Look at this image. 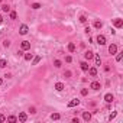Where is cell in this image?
<instances>
[{
  "mask_svg": "<svg viewBox=\"0 0 123 123\" xmlns=\"http://www.w3.org/2000/svg\"><path fill=\"white\" fill-rule=\"evenodd\" d=\"M6 120L9 122V123H16V122H18V117H16V116H9Z\"/></svg>",
  "mask_w": 123,
  "mask_h": 123,
  "instance_id": "cell-14",
  "label": "cell"
},
{
  "mask_svg": "<svg viewBox=\"0 0 123 123\" xmlns=\"http://www.w3.org/2000/svg\"><path fill=\"white\" fill-rule=\"evenodd\" d=\"M39 61H41V56H35V58H34V65H36Z\"/></svg>",
  "mask_w": 123,
  "mask_h": 123,
  "instance_id": "cell-28",
  "label": "cell"
},
{
  "mask_svg": "<svg viewBox=\"0 0 123 123\" xmlns=\"http://www.w3.org/2000/svg\"><path fill=\"white\" fill-rule=\"evenodd\" d=\"M113 23H114V26H116L117 29H120V28L123 26V20H122V19H119V18H117V19H114V22H113Z\"/></svg>",
  "mask_w": 123,
  "mask_h": 123,
  "instance_id": "cell-7",
  "label": "cell"
},
{
  "mask_svg": "<svg viewBox=\"0 0 123 123\" xmlns=\"http://www.w3.org/2000/svg\"><path fill=\"white\" fill-rule=\"evenodd\" d=\"M64 75H65V78H70V77H71V71H65Z\"/></svg>",
  "mask_w": 123,
  "mask_h": 123,
  "instance_id": "cell-31",
  "label": "cell"
},
{
  "mask_svg": "<svg viewBox=\"0 0 123 123\" xmlns=\"http://www.w3.org/2000/svg\"><path fill=\"white\" fill-rule=\"evenodd\" d=\"M116 114H117V113H116V112H113V113H112V114H110V116H109V120H113V119H114V117H116Z\"/></svg>",
  "mask_w": 123,
  "mask_h": 123,
  "instance_id": "cell-30",
  "label": "cell"
},
{
  "mask_svg": "<svg viewBox=\"0 0 123 123\" xmlns=\"http://www.w3.org/2000/svg\"><path fill=\"white\" fill-rule=\"evenodd\" d=\"M32 58H34V55H32V54H25V60H26V61H30Z\"/></svg>",
  "mask_w": 123,
  "mask_h": 123,
  "instance_id": "cell-23",
  "label": "cell"
},
{
  "mask_svg": "<svg viewBox=\"0 0 123 123\" xmlns=\"http://www.w3.org/2000/svg\"><path fill=\"white\" fill-rule=\"evenodd\" d=\"M30 7H32V9H35V10H38V9H41L42 6H41V3H34V4H32Z\"/></svg>",
  "mask_w": 123,
  "mask_h": 123,
  "instance_id": "cell-21",
  "label": "cell"
},
{
  "mask_svg": "<svg viewBox=\"0 0 123 123\" xmlns=\"http://www.w3.org/2000/svg\"><path fill=\"white\" fill-rule=\"evenodd\" d=\"M96 41H97V44L104 45V44H106V36H104V35H98V36L96 38Z\"/></svg>",
  "mask_w": 123,
  "mask_h": 123,
  "instance_id": "cell-4",
  "label": "cell"
},
{
  "mask_svg": "<svg viewBox=\"0 0 123 123\" xmlns=\"http://www.w3.org/2000/svg\"><path fill=\"white\" fill-rule=\"evenodd\" d=\"M94 28H96V29H101V28H103V23H101L100 20H96V22H94Z\"/></svg>",
  "mask_w": 123,
  "mask_h": 123,
  "instance_id": "cell-16",
  "label": "cell"
},
{
  "mask_svg": "<svg viewBox=\"0 0 123 123\" xmlns=\"http://www.w3.org/2000/svg\"><path fill=\"white\" fill-rule=\"evenodd\" d=\"M20 48L23 49V51H28V49H30V42L29 41H23V42L20 44Z\"/></svg>",
  "mask_w": 123,
  "mask_h": 123,
  "instance_id": "cell-3",
  "label": "cell"
},
{
  "mask_svg": "<svg viewBox=\"0 0 123 123\" xmlns=\"http://www.w3.org/2000/svg\"><path fill=\"white\" fill-rule=\"evenodd\" d=\"M93 58L96 61V65H101V60H100V56H98V55H94Z\"/></svg>",
  "mask_w": 123,
  "mask_h": 123,
  "instance_id": "cell-18",
  "label": "cell"
},
{
  "mask_svg": "<svg viewBox=\"0 0 123 123\" xmlns=\"http://www.w3.org/2000/svg\"><path fill=\"white\" fill-rule=\"evenodd\" d=\"M2 10L6 12V13H7V12H10V6H9V4H3V6H2Z\"/></svg>",
  "mask_w": 123,
  "mask_h": 123,
  "instance_id": "cell-20",
  "label": "cell"
},
{
  "mask_svg": "<svg viewBox=\"0 0 123 123\" xmlns=\"http://www.w3.org/2000/svg\"><path fill=\"white\" fill-rule=\"evenodd\" d=\"M0 23H3V16L0 15Z\"/></svg>",
  "mask_w": 123,
  "mask_h": 123,
  "instance_id": "cell-36",
  "label": "cell"
},
{
  "mask_svg": "<svg viewBox=\"0 0 123 123\" xmlns=\"http://www.w3.org/2000/svg\"><path fill=\"white\" fill-rule=\"evenodd\" d=\"M54 88L56 90V91H62V90H64V84H62V83H56V84L54 86Z\"/></svg>",
  "mask_w": 123,
  "mask_h": 123,
  "instance_id": "cell-12",
  "label": "cell"
},
{
  "mask_svg": "<svg viewBox=\"0 0 123 123\" xmlns=\"http://www.w3.org/2000/svg\"><path fill=\"white\" fill-rule=\"evenodd\" d=\"M83 119H84L86 122H88L90 119H91V113H88V112H84V113H83Z\"/></svg>",
  "mask_w": 123,
  "mask_h": 123,
  "instance_id": "cell-13",
  "label": "cell"
},
{
  "mask_svg": "<svg viewBox=\"0 0 123 123\" xmlns=\"http://www.w3.org/2000/svg\"><path fill=\"white\" fill-rule=\"evenodd\" d=\"M88 94V90L87 88H83V90H81V96H87Z\"/></svg>",
  "mask_w": 123,
  "mask_h": 123,
  "instance_id": "cell-29",
  "label": "cell"
},
{
  "mask_svg": "<svg viewBox=\"0 0 123 123\" xmlns=\"http://www.w3.org/2000/svg\"><path fill=\"white\" fill-rule=\"evenodd\" d=\"M2 83H3V80H2V78H0V86H2Z\"/></svg>",
  "mask_w": 123,
  "mask_h": 123,
  "instance_id": "cell-37",
  "label": "cell"
},
{
  "mask_svg": "<svg viewBox=\"0 0 123 123\" xmlns=\"http://www.w3.org/2000/svg\"><path fill=\"white\" fill-rule=\"evenodd\" d=\"M60 117H61L60 113H52V114H51V119H52V120H60Z\"/></svg>",
  "mask_w": 123,
  "mask_h": 123,
  "instance_id": "cell-19",
  "label": "cell"
},
{
  "mask_svg": "<svg viewBox=\"0 0 123 123\" xmlns=\"http://www.w3.org/2000/svg\"><path fill=\"white\" fill-rule=\"evenodd\" d=\"M19 122H26L28 120V116H26V113H19V117H18Z\"/></svg>",
  "mask_w": 123,
  "mask_h": 123,
  "instance_id": "cell-9",
  "label": "cell"
},
{
  "mask_svg": "<svg viewBox=\"0 0 123 123\" xmlns=\"http://www.w3.org/2000/svg\"><path fill=\"white\" fill-rule=\"evenodd\" d=\"M29 112H30L32 114H35V113H36V109H35V107H30V109H29Z\"/></svg>",
  "mask_w": 123,
  "mask_h": 123,
  "instance_id": "cell-33",
  "label": "cell"
},
{
  "mask_svg": "<svg viewBox=\"0 0 123 123\" xmlns=\"http://www.w3.org/2000/svg\"><path fill=\"white\" fill-rule=\"evenodd\" d=\"M3 46H4V48H9V46H10V41H7V39H6L4 42H3Z\"/></svg>",
  "mask_w": 123,
  "mask_h": 123,
  "instance_id": "cell-26",
  "label": "cell"
},
{
  "mask_svg": "<svg viewBox=\"0 0 123 123\" xmlns=\"http://www.w3.org/2000/svg\"><path fill=\"white\" fill-rule=\"evenodd\" d=\"M93 56H94V54H93L91 51H87V52L84 54V58H86L87 61H90V60H91V58H93Z\"/></svg>",
  "mask_w": 123,
  "mask_h": 123,
  "instance_id": "cell-10",
  "label": "cell"
},
{
  "mask_svg": "<svg viewBox=\"0 0 123 123\" xmlns=\"http://www.w3.org/2000/svg\"><path fill=\"white\" fill-rule=\"evenodd\" d=\"M65 61H67V62H71V61H72V58L68 55V56H65Z\"/></svg>",
  "mask_w": 123,
  "mask_h": 123,
  "instance_id": "cell-34",
  "label": "cell"
},
{
  "mask_svg": "<svg viewBox=\"0 0 123 123\" xmlns=\"http://www.w3.org/2000/svg\"><path fill=\"white\" fill-rule=\"evenodd\" d=\"M54 65H55L56 68H60V67H61V61H60V60H55V61H54Z\"/></svg>",
  "mask_w": 123,
  "mask_h": 123,
  "instance_id": "cell-24",
  "label": "cell"
},
{
  "mask_svg": "<svg viewBox=\"0 0 123 123\" xmlns=\"http://www.w3.org/2000/svg\"><path fill=\"white\" fill-rule=\"evenodd\" d=\"M28 30H29L28 25H20V28H19V34H20V35H26Z\"/></svg>",
  "mask_w": 123,
  "mask_h": 123,
  "instance_id": "cell-1",
  "label": "cell"
},
{
  "mask_svg": "<svg viewBox=\"0 0 123 123\" xmlns=\"http://www.w3.org/2000/svg\"><path fill=\"white\" fill-rule=\"evenodd\" d=\"M18 18V13L16 12H10V19H16Z\"/></svg>",
  "mask_w": 123,
  "mask_h": 123,
  "instance_id": "cell-27",
  "label": "cell"
},
{
  "mask_svg": "<svg viewBox=\"0 0 123 123\" xmlns=\"http://www.w3.org/2000/svg\"><path fill=\"white\" fill-rule=\"evenodd\" d=\"M80 22H81V23H86V22H87V18H86L84 15H83V16H80Z\"/></svg>",
  "mask_w": 123,
  "mask_h": 123,
  "instance_id": "cell-25",
  "label": "cell"
},
{
  "mask_svg": "<svg viewBox=\"0 0 123 123\" xmlns=\"http://www.w3.org/2000/svg\"><path fill=\"white\" fill-rule=\"evenodd\" d=\"M122 56H123L122 54H117V56H116V61H117V62H120V61H122Z\"/></svg>",
  "mask_w": 123,
  "mask_h": 123,
  "instance_id": "cell-32",
  "label": "cell"
},
{
  "mask_svg": "<svg viewBox=\"0 0 123 123\" xmlns=\"http://www.w3.org/2000/svg\"><path fill=\"white\" fill-rule=\"evenodd\" d=\"M87 71H88V74H90L91 77H96V75H97V68H94V67H93V68H88Z\"/></svg>",
  "mask_w": 123,
  "mask_h": 123,
  "instance_id": "cell-11",
  "label": "cell"
},
{
  "mask_svg": "<svg viewBox=\"0 0 123 123\" xmlns=\"http://www.w3.org/2000/svg\"><path fill=\"white\" fill-rule=\"evenodd\" d=\"M109 52H110L112 55H114V54H117V46L114 45V44H112V45L109 46Z\"/></svg>",
  "mask_w": 123,
  "mask_h": 123,
  "instance_id": "cell-6",
  "label": "cell"
},
{
  "mask_svg": "<svg viewBox=\"0 0 123 123\" xmlns=\"http://www.w3.org/2000/svg\"><path fill=\"white\" fill-rule=\"evenodd\" d=\"M6 65H7V61L2 58V60H0V68H4V67H6Z\"/></svg>",
  "mask_w": 123,
  "mask_h": 123,
  "instance_id": "cell-22",
  "label": "cell"
},
{
  "mask_svg": "<svg viewBox=\"0 0 123 123\" xmlns=\"http://www.w3.org/2000/svg\"><path fill=\"white\" fill-rule=\"evenodd\" d=\"M90 87H91L93 90H96V91H97V90H100V88H101V84L98 83V81H93V83L90 84Z\"/></svg>",
  "mask_w": 123,
  "mask_h": 123,
  "instance_id": "cell-5",
  "label": "cell"
},
{
  "mask_svg": "<svg viewBox=\"0 0 123 123\" xmlns=\"http://www.w3.org/2000/svg\"><path fill=\"white\" fill-rule=\"evenodd\" d=\"M4 120H6V117L3 116V114H0V122H4Z\"/></svg>",
  "mask_w": 123,
  "mask_h": 123,
  "instance_id": "cell-35",
  "label": "cell"
},
{
  "mask_svg": "<svg viewBox=\"0 0 123 123\" xmlns=\"http://www.w3.org/2000/svg\"><path fill=\"white\" fill-rule=\"evenodd\" d=\"M104 100H106V101H107V103H112V101L114 100V97H113V94H110V93H107V94H106V96H104Z\"/></svg>",
  "mask_w": 123,
  "mask_h": 123,
  "instance_id": "cell-8",
  "label": "cell"
},
{
  "mask_svg": "<svg viewBox=\"0 0 123 123\" xmlns=\"http://www.w3.org/2000/svg\"><path fill=\"white\" fill-rule=\"evenodd\" d=\"M68 51H70V52H74V51H75V44L70 42V44H68Z\"/></svg>",
  "mask_w": 123,
  "mask_h": 123,
  "instance_id": "cell-17",
  "label": "cell"
},
{
  "mask_svg": "<svg viewBox=\"0 0 123 123\" xmlns=\"http://www.w3.org/2000/svg\"><path fill=\"white\" fill-rule=\"evenodd\" d=\"M0 2H3V0H0Z\"/></svg>",
  "mask_w": 123,
  "mask_h": 123,
  "instance_id": "cell-38",
  "label": "cell"
},
{
  "mask_svg": "<svg viewBox=\"0 0 123 123\" xmlns=\"http://www.w3.org/2000/svg\"><path fill=\"white\" fill-rule=\"evenodd\" d=\"M80 67H81V70H83V71H87V70H88V64H87L86 61H83V62L80 64Z\"/></svg>",
  "mask_w": 123,
  "mask_h": 123,
  "instance_id": "cell-15",
  "label": "cell"
},
{
  "mask_svg": "<svg viewBox=\"0 0 123 123\" xmlns=\"http://www.w3.org/2000/svg\"><path fill=\"white\" fill-rule=\"evenodd\" d=\"M78 104H80V100H78V98H72L71 101H68V104H67V106L71 109V107H75V106H78Z\"/></svg>",
  "mask_w": 123,
  "mask_h": 123,
  "instance_id": "cell-2",
  "label": "cell"
}]
</instances>
